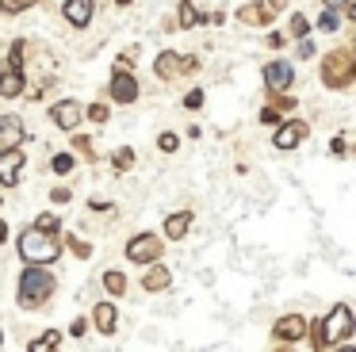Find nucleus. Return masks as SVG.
Returning <instances> with one entry per match:
<instances>
[{
  "mask_svg": "<svg viewBox=\"0 0 356 352\" xmlns=\"http://www.w3.org/2000/svg\"><path fill=\"white\" fill-rule=\"evenodd\" d=\"M50 291H54L50 272H42L39 264H27L24 275H19V303H24V306H39Z\"/></svg>",
  "mask_w": 356,
  "mask_h": 352,
  "instance_id": "1",
  "label": "nucleus"
},
{
  "mask_svg": "<svg viewBox=\"0 0 356 352\" xmlns=\"http://www.w3.org/2000/svg\"><path fill=\"white\" fill-rule=\"evenodd\" d=\"M19 257H24L27 264H50V260L58 257V241L50 234H42V230H27V234L19 237Z\"/></svg>",
  "mask_w": 356,
  "mask_h": 352,
  "instance_id": "2",
  "label": "nucleus"
},
{
  "mask_svg": "<svg viewBox=\"0 0 356 352\" xmlns=\"http://www.w3.org/2000/svg\"><path fill=\"white\" fill-rule=\"evenodd\" d=\"M353 333V310H348L345 303H337L330 310V318L322 321V329H318V344H333V341H345V337Z\"/></svg>",
  "mask_w": 356,
  "mask_h": 352,
  "instance_id": "3",
  "label": "nucleus"
},
{
  "mask_svg": "<svg viewBox=\"0 0 356 352\" xmlns=\"http://www.w3.org/2000/svg\"><path fill=\"white\" fill-rule=\"evenodd\" d=\"M348 73H353V54L341 50L325 61V81L330 84H348Z\"/></svg>",
  "mask_w": 356,
  "mask_h": 352,
  "instance_id": "4",
  "label": "nucleus"
},
{
  "mask_svg": "<svg viewBox=\"0 0 356 352\" xmlns=\"http://www.w3.org/2000/svg\"><path fill=\"white\" fill-rule=\"evenodd\" d=\"M24 168V150H0V184H16Z\"/></svg>",
  "mask_w": 356,
  "mask_h": 352,
  "instance_id": "5",
  "label": "nucleus"
},
{
  "mask_svg": "<svg viewBox=\"0 0 356 352\" xmlns=\"http://www.w3.org/2000/svg\"><path fill=\"white\" fill-rule=\"evenodd\" d=\"M157 253H161V241H157V237H134V241L127 245V257L142 260V264H146V260H157Z\"/></svg>",
  "mask_w": 356,
  "mask_h": 352,
  "instance_id": "6",
  "label": "nucleus"
},
{
  "mask_svg": "<svg viewBox=\"0 0 356 352\" xmlns=\"http://www.w3.org/2000/svg\"><path fill=\"white\" fill-rule=\"evenodd\" d=\"M65 19H70L73 27H85V23L92 19V0H65Z\"/></svg>",
  "mask_w": 356,
  "mask_h": 352,
  "instance_id": "7",
  "label": "nucleus"
},
{
  "mask_svg": "<svg viewBox=\"0 0 356 352\" xmlns=\"http://www.w3.org/2000/svg\"><path fill=\"white\" fill-rule=\"evenodd\" d=\"M54 122H58L62 130H73V127L81 122V107L73 104V99H62V104L54 107Z\"/></svg>",
  "mask_w": 356,
  "mask_h": 352,
  "instance_id": "8",
  "label": "nucleus"
},
{
  "mask_svg": "<svg viewBox=\"0 0 356 352\" xmlns=\"http://www.w3.org/2000/svg\"><path fill=\"white\" fill-rule=\"evenodd\" d=\"M302 138H307V127H302V122H287V127H280L276 145H280V150H295Z\"/></svg>",
  "mask_w": 356,
  "mask_h": 352,
  "instance_id": "9",
  "label": "nucleus"
},
{
  "mask_svg": "<svg viewBox=\"0 0 356 352\" xmlns=\"http://www.w3.org/2000/svg\"><path fill=\"white\" fill-rule=\"evenodd\" d=\"M111 96L119 99V104H131L134 96H138V84H134V77H127V73H119L115 81H111Z\"/></svg>",
  "mask_w": 356,
  "mask_h": 352,
  "instance_id": "10",
  "label": "nucleus"
},
{
  "mask_svg": "<svg viewBox=\"0 0 356 352\" xmlns=\"http://www.w3.org/2000/svg\"><path fill=\"white\" fill-rule=\"evenodd\" d=\"M264 81H268L272 88H287V84H291V65H287V61H272V65L264 69Z\"/></svg>",
  "mask_w": 356,
  "mask_h": 352,
  "instance_id": "11",
  "label": "nucleus"
},
{
  "mask_svg": "<svg viewBox=\"0 0 356 352\" xmlns=\"http://www.w3.org/2000/svg\"><path fill=\"white\" fill-rule=\"evenodd\" d=\"M19 138H24V122H19L16 115H0V145L19 142Z\"/></svg>",
  "mask_w": 356,
  "mask_h": 352,
  "instance_id": "12",
  "label": "nucleus"
},
{
  "mask_svg": "<svg viewBox=\"0 0 356 352\" xmlns=\"http://www.w3.org/2000/svg\"><path fill=\"white\" fill-rule=\"evenodd\" d=\"M19 92H24V77L16 69H4L0 73V96H19Z\"/></svg>",
  "mask_w": 356,
  "mask_h": 352,
  "instance_id": "13",
  "label": "nucleus"
},
{
  "mask_svg": "<svg viewBox=\"0 0 356 352\" xmlns=\"http://www.w3.org/2000/svg\"><path fill=\"white\" fill-rule=\"evenodd\" d=\"M302 333H307V321H302L299 314H295V318H280V326H276V337H295V341H299Z\"/></svg>",
  "mask_w": 356,
  "mask_h": 352,
  "instance_id": "14",
  "label": "nucleus"
},
{
  "mask_svg": "<svg viewBox=\"0 0 356 352\" xmlns=\"http://www.w3.org/2000/svg\"><path fill=\"white\" fill-rule=\"evenodd\" d=\"M96 326H100L104 333H111V329H115V306H111V303L96 306Z\"/></svg>",
  "mask_w": 356,
  "mask_h": 352,
  "instance_id": "15",
  "label": "nucleus"
},
{
  "mask_svg": "<svg viewBox=\"0 0 356 352\" xmlns=\"http://www.w3.org/2000/svg\"><path fill=\"white\" fill-rule=\"evenodd\" d=\"M188 226H192V214H172V218L165 222V234H169V237H184Z\"/></svg>",
  "mask_w": 356,
  "mask_h": 352,
  "instance_id": "16",
  "label": "nucleus"
},
{
  "mask_svg": "<svg viewBox=\"0 0 356 352\" xmlns=\"http://www.w3.org/2000/svg\"><path fill=\"white\" fill-rule=\"evenodd\" d=\"M142 283H146L149 291L165 287V283H169V268H161V264H157V268H154V272H149V275H146V280H142Z\"/></svg>",
  "mask_w": 356,
  "mask_h": 352,
  "instance_id": "17",
  "label": "nucleus"
},
{
  "mask_svg": "<svg viewBox=\"0 0 356 352\" xmlns=\"http://www.w3.org/2000/svg\"><path fill=\"white\" fill-rule=\"evenodd\" d=\"M58 341H62L58 333H47L42 341H35V344H31V352H54V349H58Z\"/></svg>",
  "mask_w": 356,
  "mask_h": 352,
  "instance_id": "18",
  "label": "nucleus"
},
{
  "mask_svg": "<svg viewBox=\"0 0 356 352\" xmlns=\"http://www.w3.org/2000/svg\"><path fill=\"white\" fill-rule=\"evenodd\" d=\"M241 19L245 23H268V12H264V8H241Z\"/></svg>",
  "mask_w": 356,
  "mask_h": 352,
  "instance_id": "19",
  "label": "nucleus"
},
{
  "mask_svg": "<svg viewBox=\"0 0 356 352\" xmlns=\"http://www.w3.org/2000/svg\"><path fill=\"white\" fill-rule=\"evenodd\" d=\"M157 73H161V77L177 73V58H172V54H165V58H157Z\"/></svg>",
  "mask_w": 356,
  "mask_h": 352,
  "instance_id": "20",
  "label": "nucleus"
},
{
  "mask_svg": "<svg viewBox=\"0 0 356 352\" xmlns=\"http://www.w3.org/2000/svg\"><path fill=\"white\" fill-rule=\"evenodd\" d=\"M318 27H322V31H337V12H322Z\"/></svg>",
  "mask_w": 356,
  "mask_h": 352,
  "instance_id": "21",
  "label": "nucleus"
},
{
  "mask_svg": "<svg viewBox=\"0 0 356 352\" xmlns=\"http://www.w3.org/2000/svg\"><path fill=\"white\" fill-rule=\"evenodd\" d=\"M104 283H108V291H123V275H119V272H108V275H104Z\"/></svg>",
  "mask_w": 356,
  "mask_h": 352,
  "instance_id": "22",
  "label": "nucleus"
},
{
  "mask_svg": "<svg viewBox=\"0 0 356 352\" xmlns=\"http://www.w3.org/2000/svg\"><path fill=\"white\" fill-rule=\"evenodd\" d=\"M54 168H58V173H70V168H73V157H70V153H58V157H54Z\"/></svg>",
  "mask_w": 356,
  "mask_h": 352,
  "instance_id": "23",
  "label": "nucleus"
},
{
  "mask_svg": "<svg viewBox=\"0 0 356 352\" xmlns=\"http://www.w3.org/2000/svg\"><path fill=\"white\" fill-rule=\"evenodd\" d=\"M180 23H184V27H192V23H195V8H192V4L180 8Z\"/></svg>",
  "mask_w": 356,
  "mask_h": 352,
  "instance_id": "24",
  "label": "nucleus"
},
{
  "mask_svg": "<svg viewBox=\"0 0 356 352\" xmlns=\"http://www.w3.org/2000/svg\"><path fill=\"white\" fill-rule=\"evenodd\" d=\"M35 230H42V234H47V230H58V218H54V214H42Z\"/></svg>",
  "mask_w": 356,
  "mask_h": 352,
  "instance_id": "25",
  "label": "nucleus"
},
{
  "mask_svg": "<svg viewBox=\"0 0 356 352\" xmlns=\"http://www.w3.org/2000/svg\"><path fill=\"white\" fill-rule=\"evenodd\" d=\"M0 4H4V12H19V8L35 4V0H0Z\"/></svg>",
  "mask_w": 356,
  "mask_h": 352,
  "instance_id": "26",
  "label": "nucleus"
},
{
  "mask_svg": "<svg viewBox=\"0 0 356 352\" xmlns=\"http://www.w3.org/2000/svg\"><path fill=\"white\" fill-rule=\"evenodd\" d=\"M88 115H92L96 122H104V119H108V107H104V104H96V107H88Z\"/></svg>",
  "mask_w": 356,
  "mask_h": 352,
  "instance_id": "27",
  "label": "nucleus"
},
{
  "mask_svg": "<svg viewBox=\"0 0 356 352\" xmlns=\"http://www.w3.org/2000/svg\"><path fill=\"white\" fill-rule=\"evenodd\" d=\"M291 31H295V35H307V23H302V15H295V19H291Z\"/></svg>",
  "mask_w": 356,
  "mask_h": 352,
  "instance_id": "28",
  "label": "nucleus"
},
{
  "mask_svg": "<svg viewBox=\"0 0 356 352\" xmlns=\"http://www.w3.org/2000/svg\"><path fill=\"white\" fill-rule=\"evenodd\" d=\"M161 150H177V134H161Z\"/></svg>",
  "mask_w": 356,
  "mask_h": 352,
  "instance_id": "29",
  "label": "nucleus"
},
{
  "mask_svg": "<svg viewBox=\"0 0 356 352\" xmlns=\"http://www.w3.org/2000/svg\"><path fill=\"white\" fill-rule=\"evenodd\" d=\"M4 237H8V230H4V222H0V241H4Z\"/></svg>",
  "mask_w": 356,
  "mask_h": 352,
  "instance_id": "30",
  "label": "nucleus"
},
{
  "mask_svg": "<svg viewBox=\"0 0 356 352\" xmlns=\"http://www.w3.org/2000/svg\"><path fill=\"white\" fill-rule=\"evenodd\" d=\"M325 4H330V8H337V4H345V0H325Z\"/></svg>",
  "mask_w": 356,
  "mask_h": 352,
  "instance_id": "31",
  "label": "nucleus"
},
{
  "mask_svg": "<svg viewBox=\"0 0 356 352\" xmlns=\"http://www.w3.org/2000/svg\"><path fill=\"white\" fill-rule=\"evenodd\" d=\"M337 352H353V349H337Z\"/></svg>",
  "mask_w": 356,
  "mask_h": 352,
  "instance_id": "32",
  "label": "nucleus"
}]
</instances>
